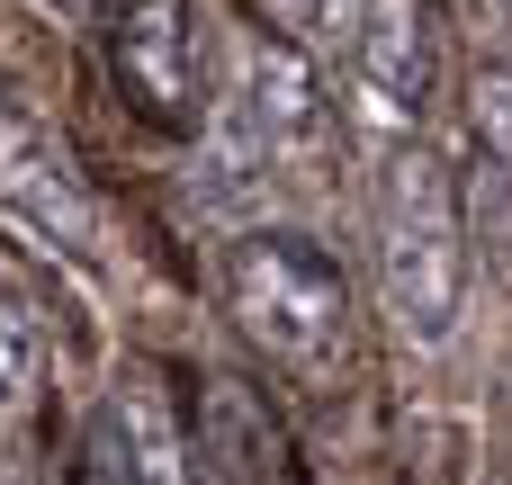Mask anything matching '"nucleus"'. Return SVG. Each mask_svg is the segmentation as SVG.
<instances>
[{
	"mask_svg": "<svg viewBox=\"0 0 512 485\" xmlns=\"http://www.w3.org/2000/svg\"><path fill=\"white\" fill-rule=\"evenodd\" d=\"M369 252H378V297L405 342H450L459 297H468V225H459V180L441 153L396 144L369 198Z\"/></svg>",
	"mask_w": 512,
	"mask_h": 485,
	"instance_id": "nucleus-1",
	"label": "nucleus"
},
{
	"mask_svg": "<svg viewBox=\"0 0 512 485\" xmlns=\"http://www.w3.org/2000/svg\"><path fill=\"white\" fill-rule=\"evenodd\" d=\"M225 306L252 351H270L288 378L324 387L351 360V288L324 243L306 234H234L225 243Z\"/></svg>",
	"mask_w": 512,
	"mask_h": 485,
	"instance_id": "nucleus-2",
	"label": "nucleus"
},
{
	"mask_svg": "<svg viewBox=\"0 0 512 485\" xmlns=\"http://www.w3.org/2000/svg\"><path fill=\"white\" fill-rule=\"evenodd\" d=\"M99 45H108V72H117L135 117H153L171 135L207 126V108H216V45H207L198 0H117Z\"/></svg>",
	"mask_w": 512,
	"mask_h": 485,
	"instance_id": "nucleus-3",
	"label": "nucleus"
},
{
	"mask_svg": "<svg viewBox=\"0 0 512 485\" xmlns=\"http://www.w3.org/2000/svg\"><path fill=\"white\" fill-rule=\"evenodd\" d=\"M441 90V9L432 0H369L351 27V99L378 126H423Z\"/></svg>",
	"mask_w": 512,
	"mask_h": 485,
	"instance_id": "nucleus-4",
	"label": "nucleus"
},
{
	"mask_svg": "<svg viewBox=\"0 0 512 485\" xmlns=\"http://www.w3.org/2000/svg\"><path fill=\"white\" fill-rule=\"evenodd\" d=\"M189 485H288V450H279V423L261 414L252 387L234 378H207L198 387V432H189Z\"/></svg>",
	"mask_w": 512,
	"mask_h": 485,
	"instance_id": "nucleus-5",
	"label": "nucleus"
},
{
	"mask_svg": "<svg viewBox=\"0 0 512 485\" xmlns=\"http://www.w3.org/2000/svg\"><path fill=\"white\" fill-rule=\"evenodd\" d=\"M243 126L261 135V153H306V144H324L333 108H324V81H315V63H306L297 45H270V54L252 63V108H243Z\"/></svg>",
	"mask_w": 512,
	"mask_h": 485,
	"instance_id": "nucleus-6",
	"label": "nucleus"
},
{
	"mask_svg": "<svg viewBox=\"0 0 512 485\" xmlns=\"http://www.w3.org/2000/svg\"><path fill=\"white\" fill-rule=\"evenodd\" d=\"M0 198H9V207H27V216H36V225H54V234H90V216H81V198H72V180H63L54 144H45V135H27L18 117H0Z\"/></svg>",
	"mask_w": 512,
	"mask_h": 485,
	"instance_id": "nucleus-7",
	"label": "nucleus"
},
{
	"mask_svg": "<svg viewBox=\"0 0 512 485\" xmlns=\"http://www.w3.org/2000/svg\"><path fill=\"white\" fill-rule=\"evenodd\" d=\"M117 423H126V441H135V468L144 485H189V432H180V414L162 405V387L135 369V378H117Z\"/></svg>",
	"mask_w": 512,
	"mask_h": 485,
	"instance_id": "nucleus-8",
	"label": "nucleus"
},
{
	"mask_svg": "<svg viewBox=\"0 0 512 485\" xmlns=\"http://www.w3.org/2000/svg\"><path fill=\"white\" fill-rule=\"evenodd\" d=\"M468 126H477V171H486V225H504L512 216V63L477 72Z\"/></svg>",
	"mask_w": 512,
	"mask_h": 485,
	"instance_id": "nucleus-9",
	"label": "nucleus"
},
{
	"mask_svg": "<svg viewBox=\"0 0 512 485\" xmlns=\"http://www.w3.org/2000/svg\"><path fill=\"white\" fill-rule=\"evenodd\" d=\"M72 485H144L117 405H90V423H81V441H72Z\"/></svg>",
	"mask_w": 512,
	"mask_h": 485,
	"instance_id": "nucleus-10",
	"label": "nucleus"
},
{
	"mask_svg": "<svg viewBox=\"0 0 512 485\" xmlns=\"http://www.w3.org/2000/svg\"><path fill=\"white\" fill-rule=\"evenodd\" d=\"M36 351H45L36 315H27L18 297H0V405H18V396H27V378H36Z\"/></svg>",
	"mask_w": 512,
	"mask_h": 485,
	"instance_id": "nucleus-11",
	"label": "nucleus"
},
{
	"mask_svg": "<svg viewBox=\"0 0 512 485\" xmlns=\"http://www.w3.org/2000/svg\"><path fill=\"white\" fill-rule=\"evenodd\" d=\"M288 27H315V36H342L351 18H360V0H270Z\"/></svg>",
	"mask_w": 512,
	"mask_h": 485,
	"instance_id": "nucleus-12",
	"label": "nucleus"
}]
</instances>
